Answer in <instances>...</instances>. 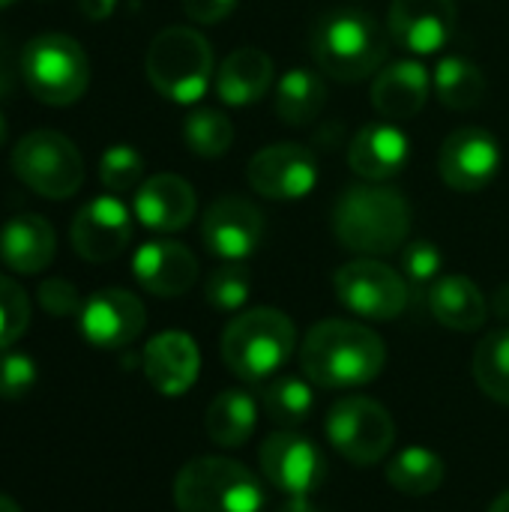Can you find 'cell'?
Returning <instances> with one entry per match:
<instances>
[{
  "label": "cell",
  "instance_id": "cell-1",
  "mask_svg": "<svg viewBox=\"0 0 509 512\" xmlns=\"http://www.w3.org/2000/svg\"><path fill=\"white\" fill-rule=\"evenodd\" d=\"M387 348L375 330L354 321H321L300 345V366L306 378L327 390L363 387L381 375Z\"/></svg>",
  "mask_w": 509,
  "mask_h": 512
},
{
  "label": "cell",
  "instance_id": "cell-2",
  "mask_svg": "<svg viewBox=\"0 0 509 512\" xmlns=\"http://www.w3.org/2000/svg\"><path fill=\"white\" fill-rule=\"evenodd\" d=\"M411 228V207L399 189L381 183H357L342 192L333 207L336 240L360 255H390L402 249Z\"/></svg>",
  "mask_w": 509,
  "mask_h": 512
},
{
  "label": "cell",
  "instance_id": "cell-3",
  "mask_svg": "<svg viewBox=\"0 0 509 512\" xmlns=\"http://www.w3.org/2000/svg\"><path fill=\"white\" fill-rule=\"evenodd\" d=\"M315 63L339 81H363L387 57L384 27L363 9H333L312 33Z\"/></svg>",
  "mask_w": 509,
  "mask_h": 512
},
{
  "label": "cell",
  "instance_id": "cell-4",
  "mask_svg": "<svg viewBox=\"0 0 509 512\" xmlns=\"http://www.w3.org/2000/svg\"><path fill=\"white\" fill-rule=\"evenodd\" d=\"M297 348L294 321L279 309H249L222 333V360L243 381H267Z\"/></svg>",
  "mask_w": 509,
  "mask_h": 512
},
{
  "label": "cell",
  "instance_id": "cell-5",
  "mask_svg": "<svg viewBox=\"0 0 509 512\" xmlns=\"http://www.w3.org/2000/svg\"><path fill=\"white\" fill-rule=\"evenodd\" d=\"M261 480L240 462L201 456L180 468L174 480V504L180 512H261Z\"/></svg>",
  "mask_w": 509,
  "mask_h": 512
},
{
  "label": "cell",
  "instance_id": "cell-6",
  "mask_svg": "<svg viewBox=\"0 0 509 512\" xmlns=\"http://www.w3.org/2000/svg\"><path fill=\"white\" fill-rule=\"evenodd\" d=\"M144 69L156 93L195 105L213 81V48L195 27H165L153 36Z\"/></svg>",
  "mask_w": 509,
  "mask_h": 512
},
{
  "label": "cell",
  "instance_id": "cell-7",
  "mask_svg": "<svg viewBox=\"0 0 509 512\" xmlns=\"http://www.w3.org/2000/svg\"><path fill=\"white\" fill-rule=\"evenodd\" d=\"M18 72L27 90L54 108L78 102L90 84V60L81 42L66 33L33 36L21 48Z\"/></svg>",
  "mask_w": 509,
  "mask_h": 512
},
{
  "label": "cell",
  "instance_id": "cell-8",
  "mask_svg": "<svg viewBox=\"0 0 509 512\" xmlns=\"http://www.w3.org/2000/svg\"><path fill=\"white\" fill-rule=\"evenodd\" d=\"M12 174L48 201L72 198L84 183V159L72 138L54 129L27 132L12 150Z\"/></svg>",
  "mask_w": 509,
  "mask_h": 512
},
{
  "label": "cell",
  "instance_id": "cell-9",
  "mask_svg": "<svg viewBox=\"0 0 509 512\" xmlns=\"http://www.w3.org/2000/svg\"><path fill=\"white\" fill-rule=\"evenodd\" d=\"M327 441L351 465H378L396 444V423L375 399L345 396L327 414Z\"/></svg>",
  "mask_w": 509,
  "mask_h": 512
},
{
  "label": "cell",
  "instance_id": "cell-10",
  "mask_svg": "<svg viewBox=\"0 0 509 512\" xmlns=\"http://www.w3.org/2000/svg\"><path fill=\"white\" fill-rule=\"evenodd\" d=\"M333 288L339 303L366 321H393L408 309L411 300L408 279L378 258H357L339 267Z\"/></svg>",
  "mask_w": 509,
  "mask_h": 512
},
{
  "label": "cell",
  "instance_id": "cell-11",
  "mask_svg": "<svg viewBox=\"0 0 509 512\" xmlns=\"http://www.w3.org/2000/svg\"><path fill=\"white\" fill-rule=\"evenodd\" d=\"M249 186L273 201H300L318 186V159L309 147L279 141L258 150L246 168Z\"/></svg>",
  "mask_w": 509,
  "mask_h": 512
},
{
  "label": "cell",
  "instance_id": "cell-12",
  "mask_svg": "<svg viewBox=\"0 0 509 512\" xmlns=\"http://www.w3.org/2000/svg\"><path fill=\"white\" fill-rule=\"evenodd\" d=\"M258 462L267 483L288 498H309L321 486L327 471L321 450L294 429L270 435L258 450Z\"/></svg>",
  "mask_w": 509,
  "mask_h": 512
},
{
  "label": "cell",
  "instance_id": "cell-13",
  "mask_svg": "<svg viewBox=\"0 0 509 512\" xmlns=\"http://www.w3.org/2000/svg\"><path fill=\"white\" fill-rule=\"evenodd\" d=\"M147 324L144 303L123 288H102L90 294L78 312L81 336L99 351H120L132 345Z\"/></svg>",
  "mask_w": 509,
  "mask_h": 512
},
{
  "label": "cell",
  "instance_id": "cell-14",
  "mask_svg": "<svg viewBox=\"0 0 509 512\" xmlns=\"http://www.w3.org/2000/svg\"><path fill=\"white\" fill-rule=\"evenodd\" d=\"M501 144L480 126H465L447 135L438 153V171L456 192H480L501 171Z\"/></svg>",
  "mask_w": 509,
  "mask_h": 512
},
{
  "label": "cell",
  "instance_id": "cell-15",
  "mask_svg": "<svg viewBox=\"0 0 509 512\" xmlns=\"http://www.w3.org/2000/svg\"><path fill=\"white\" fill-rule=\"evenodd\" d=\"M69 240H72V249L84 261L105 264L129 246L132 213L117 195H111V192L99 195L75 213L72 228H69Z\"/></svg>",
  "mask_w": 509,
  "mask_h": 512
},
{
  "label": "cell",
  "instance_id": "cell-16",
  "mask_svg": "<svg viewBox=\"0 0 509 512\" xmlns=\"http://www.w3.org/2000/svg\"><path fill=\"white\" fill-rule=\"evenodd\" d=\"M456 21L453 0H393L387 30L399 48L429 57L450 45Z\"/></svg>",
  "mask_w": 509,
  "mask_h": 512
},
{
  "label": "cell",
  "instance_id": "cell-17",
  "mask_svg": "<svg viewBox=\"0 0 509 512\" xmlns=\"http://www.w3.org/2000/svg\"><path fill=\"white\" fill-rule=\"evenodd\" d=\"M201 237L210 255L222 261H246L264 240V216L252 201L228 195L213 201L204 213Z\"/></svg>",
  "mask_w": 509,
  "mask_h": 512
},
{
  "label": "cell",
  "instance_id": "cell-18",
  "mask_svg": "<svg viewBox=\"0 0 509 512\" xmlns=\"http://www.w3.org/2000/svg\"><path fill=\"white\" fill-rule=\"evenodd\" d=\"M201 372V351L189 333L165 330L153 336L144 348V378L150 387L168 399H177L192 390Z\"/></svg>",
  "mask_w": 509,
  "mask_h": 512
},
{
  "label": "cell",
  "instance_id": "cell-19",
  "mask_svg": "<svg viewBox=\"0 0 509 512\" xmlns=\"http://www.w3.org/2000/svg\"><path fill=\"white\" fill-rule=\"evenodd\" d=\"M198 210L195 189L177 177V174H153L147 177L132 198V213L135 219L156 231V234H174L183 231Z\"/></svg>",
  "mask_w": 509,
  "mask_h": 512
},
{
  "label": "cell",
  "instance_id": "cell-20",
  "mask_svg": "<svg viewBox=\"0 0 509 512\" xmlns=\"http://www.w3.org/2000/svg\"><path fill=\"white\" fill-rule=\"evenodd\" d=\"M135 282L156 297H180L198 279L195 255L177 240H150L132 258Z\"/></svg>",
  "mask_w": 509,
  "mask_h": 512
},
{
  "label": "cell",
  "instance_id": "cell-21",
  "mask_svg": "<svg viewBox=\"0 0 509 512\" xmlns=\"http://www.w3.org/2000/svg\"><path fill=\"white\" fill-rule=\"evenodd\" d=\"M408 159L411 141L393 120L363 126L348 147V165L369 183H381L402 174Z\"/></svg>",
  "mask_w": 509,
  "mask_h": 512
},
{
  "label": "cell",
  "instance_id": "cell-22",
  "mask_svg": "<svg viewBox=\"0 0 509 512\" xmlns=\"http://www.w3.org/2000/svg\"><path fill=\"white\" fill-rule=\"evenodd\" d=\"M432 93V75L420 60H396L372 81V105L384 120L402 123L423 111Z\"/></svg>",
  "mask_w": 509,
  "mask_h": 512
},
{
  "label": "cell",
  "instance_id": "cell-23",
  "mask_svg": "<svg viewBox=\"0 0 509 512\" xmlns=\"http://www.w3.org/2000/svg\"><path fill=\"white\" fill-rule=\"evenodd\" d=\"M57 252V234L48 219L36 213L12 216L0 228V261L18 276L42 273Z\"/></svg>",
  "mask_w": 509,
  "mask_h": 512
},
{
  "label": "cell",
  "instance_id": "cell-24",
  "mask_svg": "<svg viewBox=\"0 0 509 512\" xmlns=\"http://www.w3.org/2000/svg\"><path fill=\"white\" fill-rule=\"evenodd\" d=\"M273 84V60L261 51V48H237L231 51L216 72V96L225 105L243 108V105H255L258 99L267 96Z\"/></svg>",
  "mask_w": 509,
  "mask_h": 512
},
{
  "label": "cell",
  "instance_id": "cell-25",
  "mask_svg": "<svg viewBox=\"0 0 509 512\" xmlns=\"http://www.w3.org/2000/svg\"><path fill=\"white\" fill-rule=\"evenodd\" d=\"M429 306L447 330L459 333H474L489 318V303L468 276H441L429 291Z\"/></svg>",
  "mask_w": 509,
  "mask_h": 512
},
{
  "label": "cell",
  "instance_id": "cell-26",
  "mask_svg": "<svg viewBox=\"0 0 509 512\" xmlns=\"http://www.w3.org/2000/svg\"><path fill=\"white\" fill-rule=\"evenodd\" d=\"M258 426V405L249 393L243 390H225L219 393L204 417L207 438L225 450L243 447Z\"/></svg>",
  "mask_w": 509,
  "mask_h": 512
},
{
  "label": "cell",
  "instance_id": "cell-27",
  "mask_svg": "<svg viewBox=\"0 0 509 512\" xmlns=\"http://www.w3.org/2000/svg\"><path fill=\"white\" fill-rule=\"evenodd\" d=\"M435 96L453 111H471L486 96V75L477 63L462 54H447L438 60L432 75Z\"/></svg>",
  "mask_w": 509,
  "mask_h": 512
},
{
  "label": "cell",
  "instance_id": "cell-28",
  "mask_svg": "<svg viewBox=\"0 0 509 512\" xmlns=\"http://www.w3.org/2000/svg\"><path fill=\"white\" fill-rule=\"evenodd\" d=\"M324 105H327V87L318 72L297 66L282 75L276 87V114L282 123L306 126L324 111Z\"/></svg>",
  "mask_w": 509,
  "mask_h": 512
},
{
  "label": "cell",
  "instance_id": "cell-29",
  "mask_svg": "<svg viewBox=\"0 0 509 512\" xmlns=\"http://www.w3.org/2000/svg\"><path fill=\"white\" fill-rule=\"evenodd\" d=\"M387 483L411 498H426L444 483V459L426 447H408L387 462Z\"/></svg>",
  "mask_w": 509,
  "mask_h": 512
},
{
  "label": "cell",
  "instance_id": "cell-30",
  "mask_svg": "<svg viewBox=\"0 0 509 512\" xmlns=\"http://www.w3.org/2000/svg\"><path fill=\"white\" fill-rule=\"evenodd\" d=\"M264 411H267L270 423H276L282 429L303 426L315 411V396H312L309 381H303L297 375H282V378L270 381L264 390Z\"/></svg>",
  "mask_w": 509,
  "mask_h": 512
},
{
  "label": "cell",
  "instance_id": "cell-31",
  "mask_svg": "<svg viewBox=\"0 0 509 512\" xmlns=\"http://www.w3.org/2000/svg\"><path fill=\"white\" fill-rule=\"evenodd\" d=\"M474 381L492 402L509 408V327L483 336V342L477 345Z\"/></svg>",
  "mask_w": 509,
  "mask_h": 512
},
{
  "label": "cell",
  "instance_id": "cell-32",
  "mask_svg": "<svg viewBox=\"0 0 509 512\" xmlns=\"http://www.w3.org/2000/svg\"><path fill=\"white\" fill-rule=\"evenodd\" d=\"M183 138L195 156L216 159L225 156L234 144V123L216 108H198L183 123Z\"/></svg>",
  "mask_w": 509,
  "mask_h": 512
},
{
  "label": "cell",
  "instance_id": "cell-33",
  "mask_svg": "<svg viewBox=\"0 0 509 512\" xmlns=\"http://www.w3.org/2000/svg\"><path fill=\"white\" fill-rule=\"evenodd\" d=\"M207 303L219 312H237L252 294V273L243 261H225L207 279Z\"/></svg>",
  "mask_w": 509,
  "mask_h": 512
},
{
  "label": "cell",
  "instance_id": "cell-34",
  "mask_svg": "<svg viewBox=\"0 0 509 512\" xmlns=\"http://www.w3.org/2000/svg\"><path fill=\"white\" fill-rule=\"evenodd\" d=\"M144 156L129 144H111L99 159V180L111 195L138 189L144 180Z\"/></svg>",
  "mask_w": 509,
  "mask_h": 512
},
{
  "label": "cell",
  "instance_id": "cell-35",
  "mask_svg": "<svg viewBox=\"0 0 509 512\" xmlns=\"http://www.w3.org/2000/svg\"><path fill=\"white\" fill-rule=\"evenodd\" d=\"M30 327V300L24 288L0 273V351L12 348Z\"/></svg>",
  "mask_w": 509,
  "mask_h": 512
},
{
  "label": "cell",
  "instance_id": "cell-36",
  "mask_svg": "<svg viewBox=\"0 0 509 512\" xmlns=\"http://www.w3.org/2000/svg\"><path fill=\"white\" fill-rule=\"evenodd\" d=\"M36 381H39V369L30 354L15 351V348L0 351V399L3 402L24 399L36 387Z\"/></svg>",
  "mask_w": 509,
  "mask_h": 512
},
{
  "label": "cell",
  "instance_id": "cell-37",
  "mask_svg": "<svg viewBox=\"0 0 509 512\" xmlns=\"http://www.w3.org/2000/svg\"><path fill=\"white\" fill-rule=\"evenodd\" d=\"M444 267L441 249L429 240H414L402 249V276L411 288H426L438 282V273Z\"/></svg>",
  "mask_w": 509,
  "mask_h": 512
},
{
  "label": "cell",
  "instance_id": "cell-38",
  "mask_svg": "<svg viewBox=\"0 0 509 512\" xmlns=\"http://www.w3.org/2000/svg\"><path fill=\"white\" fill-rule=\"evenodd\" d=\"M36 300L39 306L54 315V318H69V315H78L84 300L78 294V288L66 279H45L36 291Z\"/></svg>",
  "mask_w": 509,
  "mask_h": 512
},
{
  "label": "cell",
  "instance_id": "cell-39",
  "mask_svg": "<svg viewBox=\"0 0 509 512\" xmlns=\"http://www.w3.org/2000/svg\"><path fill=\"white\" fill-rule=\"evenodd\" d=\"M237 0H183V12L195 24H216L234 12Z\"/></svg>",
  "mask_w": 509,
  "mask_h": 512
},
{
  "label": "cell",
  "instance_id": "cell-40",
  "mask_svg": "<svg viewBox=\"0 0 509 512\" xmlns=\"http://www.w3.org/2000/svg\"><path fill=\"white\" fill-rule=\"evenodd\" d=\"M114 6H117V0H78L81 15L90 21H105L114 12Z\"/></svg>",
  "mask_w": 509,
  "mask_h": 512
},
{
  "label": "cell",
  "instance_id": "cell-41",
  "mask_svg": "<svg viewBox=\"0 0 509 512\" xmlns=\"http://www.w3.org/2000/svg\"><path fill=\"white\" fill-rule=\"evenodd\" d=\"M12 84H15V75H12V66L6 60V51L0 48V99H6L12 93Z\"/></svg>",
  "mask_w": 509,
  "mask_h": 512
},
{
  "label": "cell",
  "instance_id": "cell-42",
  "mask_svg": "<svg viewBox=\"0 0 509 512\" xmlns=\"http://www.w3.org/2000/svg\"><path fill=\"white\" fill-rule=\"evenodd\" d=\"M282 512H324V510L312 507V501H309V498H291V501L282 507Z\"/></svg>",
  "mask_w": 509,
  "mask_h": 512
},
{
  "label": "cell",
  "instance_id": "cell-43",
  "mask_svg": "<svg viewBox=\"0 0 509 512\" xmlns=\"http://www.w3.org/2000/svg\"><path fill=\"white\" fill-rule=\"evenodd\" d=\"M495 312H498V318H507L509 321V285H504V288L498 291V297H495Z\"/></svg>",
  "mask_w": 509,
  "mask_h": 512
},
{
  "label": "cell",
  "instance_id": "cell-44",
  "mask_svg": "<svg viewBox=\"0 0 509 512\" xmlns=\"http://www.w3.org/2000/svg\"><path fill=\"white\" fill-rule=\"evenodd\" d=\"M0 512H21V507H18L9 495H3V492H0Z\"/></svg>",
  "mask_w": 509,
  "mask_h": 512
},
{
  "label": "cell",
  "instance_id": "cell-45",
  "mask_svg": "<svg viewBox=\"0 0 509 512\" xmlns=\"http://www.w3.org/2000/svg\"><path fill=\"white\" fill-rule=\"evenodd\" d=\"M489 512H509V489L492 504V507H489Z\"/></svg>",
  "mask_w": 509,
  "mask_h": 512
},
{
  "label": "cell",
  "instance_id": "cell-46",
  "mask_svg": "<svg viewBox=\"0 0 509 512\" xmlns=\"http://www.w3.org/2000/svg\"><path fill=\"white\" fill-rule=\"evenodd\" d=\"M6 138H9V126H6V117L0 114V147L6 144Z\"/></svg>",
  "mask_w": 509,
  "mask_h": 512
},
{
  "label": "cell",
  "instance_id": "cell-47",
  "mask_svg": "<svg viewBox=\"0 0 509 512\" xmlns=\"http://www.w3.org/2000/svg\"><path fill=\"white\" fill-rule=\"evenodd\" d=\"M9 3H15V0H0V9H6Z\"/></svg>",
  "mask_w": 509,
  "mask_h": 512
}]
</instances>
